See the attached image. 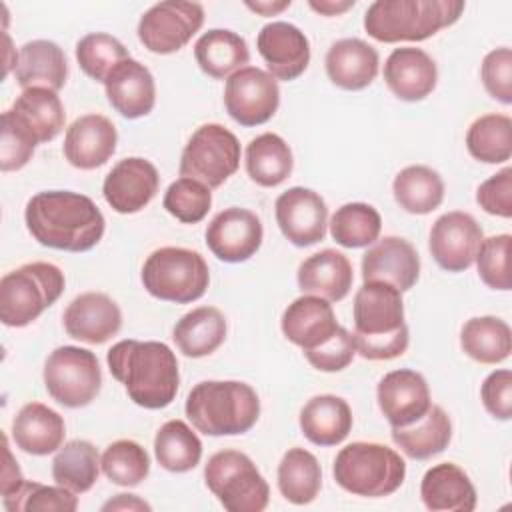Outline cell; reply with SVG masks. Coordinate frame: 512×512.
Instances as JSON below:
<instances>
[{
  "label": "cell",
  "instance_id": "cell-6",
  "mask_svg": "<svg viewBox=\"0 0 512 512\" xmlns=\"http://www.w3.org/2000/svg\"><path fill=\"white\" fill-rule=\"evenodd\" d=\"M332 476L342 490L354 496L382 498L402 486L406 462L386 444L352 442L336 454Z\"/></svg>",
  "mask_w": 512,
  "mask_h": 512
},
{
  "label": "cell",
  "instance_id": "cell-54",
  "mask_svg": "<svg viewBox=\"0 0 512 512\" xmlns=\"http://www.w3.org/2000/svg\"><path fill=\"white\" fill-rule=\"evenodd\" d=\"M24 482H26V480H24L20 468H18V462H16L14 456H12L8 438H6V434H4V468H2V482H0L2 498H4V496H10V494H14V492H18Z\"/></svg>",
  "mask_w": 512,
  "mask_h": 512
},
{
  "label": "cell",
  "instance_id": "cell-46",
  "mask_svg": "<svg viewBox=\"0 0 512 512\" xmlns=\"http://www.w3.org/2000/svg\"><path fill=\"white\" fill-rule=\"evenodd\" d=\"M2 504L8 512H74L78 498L64 486L26 480L18 492L4 496Z\"/></svg>",
  "mask_w": 512,
  "mask_h": 512
},
{
  "label": "cell",
  "instance_id": "cell-52",
  "mask_svg": "<svg viewBox=\"0 0 512 512\" xmlns=\"http://www.w3.org/2000/svg\"><path fill=\"white\" fill-rule=\"evenodd\" d=\"M478 206L500 218L512 216V168L506 166L500 172L486 178L476 190Z\"/></svg>",
  "mask_w": 512,
  "mask_h": 512
},
{
  "label": "cell",
  "instance_id": "cell-14",
  "mask_svg": "<svg viewBox=\"0 0 512 512\" xmlns=\"http://www.w3.org/2000/svg\"><path fill=\"white\" fill-rule=\"evenodd\" d=\"M484 240L480 224L468 212H446L430 228L428 250L434 262L446 272L468 270Z\"/></svg>",
  "mask_w": 512,
  "mask_h": 512
},
{
  "label": "cell",
  "instance_id": "cell-47",
  "mask_svg": "<svg viewBox=\"0 0 512 512\" xmlns=\"http://www.w3.org/2000/svg\"><path fill=\"white\" fill-rule=\"evenodd\" d=\"M164 210L184 224H198L206 218L212 206V192L206 184L194 178H178L164 192Z\"/></svg>",
  "mask_w": 512,
  "mask_h": 512
},
{
  "label": "cell",
  "instance_id": "cell-29",
  "mask_svg": "<svg viewBox=\"0 0 512 512\" xmlns=\"http://www.w3.org/2000/svg\"><path fill=\"white\" fill-rule=\"evenodd\" d=\"M66 436L64 418L42 402L24 404L12 420L14 444L32 456L56 452Z\"/></svg>",
  "mask_w": 512,
  "mask_h": 512
},
{
  "label": "cell",
  "instance_id": "cell-7",
  "mask_svg": "<svg viewBox=\"0 0 512 512\" xmlns=\"http://www.w3.org/2000/svg\"><path fill=\"white\" fill-rule=\"evenodd\" d=\"M64 272L52 262H28L0 280V320L8 328H24L50 308L64 292Z\"/></svg>",
  "mask_w": 512,
  "mask_h": 512
},
{
  "label": "cell",
  "instance_id": "cell-32",
  "mask_svg": "<svg viewBox=\"0 0 512 512\" xmlns=\"http://www.w3.org/2000/svg\"><path fill=\"white\" fill-rule=\"evenodd\" d=\"M172 340L188 358L210 356L226 340V318L214 306H198L174 324Z\"/></svg>",
  "mask_w": 512,
  "mask_h": 512
},
{
  "label": "cell",
  "instance_id": "cell-10",
  "mask_svg": "<svg viewBox=\"0 0 512 512\" xmlns=\"http://www.w3.org/2000/svg\"><path fill=\"white\" fill-rule=\"evenodd\" d=\"M44 386L52 400L66 408L88 406L102 388V370L94 352L80 346H58L44 362Z\"/></svg>",
  "mask_w": 512,
  "mask_h": 512
},
{
  "label": "cell",
  "instance_id": "cell-44",
  "mask_svg": "<svg viewBox=\"0 0 512 512\" xmlns=\"http://www.w3.org/2000/svg\"><path fill=\"white\" fill-rule=\"evenodd\" d=\"M104 476L118 486H138L150 474V456L134 440H116L100 456Z\"/></svg>",
  "mask_w": 512,
  "mask_h": 512
},
{
  "label": "cell",
  "instance_id": "cell-53",
  "mask_svg": "<svg viewBox=\"0 0 512 512\" xmlns=\"http://www.w3.org/2000/svg\"><path fill=\"white\" fill-rule=\"evenodd\" d=\"M480 398L490 416L496 420H510L512 418V372L508 368L490 372L482 386Z\"/></svg>",
  "mask_w": 512,
  "mask_h": 512
},
{
  "label": "cell",
  "instance_id": "cell-34",
  "mask_svg": "<svg viewBox=\"0 0 512 512\" xmlns=\"http://www.w3.org/2000/svg\"><path fill=\"white\" fill-rule=\"evenodd\" d=\"M394 444L412 460H430L442 454L452 440V422L444 408L432 404L428 412L410 426L392 428Z\"/></svg>",
  "mask_w": 512,
  "mask_h": 512
},
{
  "label": "cell",
  "instance_id": "cell-15",
  "mask_svg": "<svg viewBox=\"0 0 512 512\" xmlns=\"http://www.w3.org/2000/svg\"><path fill=\"white\" fill-rule=\"evenodd\" d=\"M274 214L282 236L298 248L318 244L326 236L328 206L324 198L310 188L292 186L282 192L276 198Z\"/></svg>",
  "mask_w": 512,
  "mask_h": 512
},
{
  "label": "cell",
  "instance_id": "cell-57",
  "mask_svg": "<svg viewBox=\"0 0 512 512\" xmlns=\"http://www.w3.org/2000/svg\"><path fill=\"white\" fill-rule=\"evenodd\" d=\"M290 4H292L290 0H282V2H266V0H262V2H246V6L252 12L260 14V16H274V14L282 12L284 8H288Z\"/></svg>",
  "mask_w": 512,
  "mask_h": 512
},
{
  "label": "cell",
  "instance_id": "cell-21",
  "mask_svg": "<svg viewBox=\"0 0 512 512\" xmlns=\"http://www.w3.org/2000/svg\"><path fill=\"white\" fill-rule=\"evenodd\" d=\"M64 330L70 338L86 344H104L122 328L118 304L104 292L78 294L62 314Z\"/></svg>",
  "mask_w": 512,
  "mask_h": 512
},
{
  "label": "cell",
  "instance_id": "cell-24",
  "mask_svg": "<svg viewBox=\"0 0 512 512\" xmlns=\"http://www.w3.org/2000/svg\"><path fill=\"white\" fill-rule=\"evenodd\" d=\"M110 106L128 120L148 116L156 104V84L152 72L138 60L126 58L104 80Z\"/></svg>",
  "mask_w": 512,
  "mask_h": 512
},
{
  "label": "cell",
  "instance_id": "cell-1",
  "mask_svg": "<svg viewBox=\"0 0 512 512\" xmlns=\"http://www.w3.org/2000/svg\"><path fill=\"white\" fill-rule=\"evenodd\" d=\"M24 222L38 244L64 252L92 250L106 228L96 202L72 190L34 194L26 204Z\"/></svg>",
  "mask_w": 512,
  "mask_h": 512
},
{
  "label": "cell",
  "instance_id": "cell-3",
  "mask_svg": "<svg viewBox=\"0 0 512 512\" xmlns=\"http://www.w3.org/2000/svg\"><path fill=\"white\" fill-rule=\"evenodd\" d=\"M354 344L364 360H394L408 350L402 292L386 282H364L354 294Z\"/></svg>",
  "mask_w": 512,
  "mask_h": 512
},
{
  "label": "cell",
  "instance_id": "cell-9",
  "mask_svg": "<svg viewBox=\"0 0 512 512\" xmlns=\"http://www.w3.org/2000/svg\"><path fill=\"white\" fill-rule=\"evenodd\" d=\"M204 482L228 512H262L270 500V486L240 450H220L204 466Z\"/></svg>",
  "mask_w": 512,
  "mask_h": 512
},
{
  "label": "cell",
  "instance_id": "cell-50",
  "mask_svg": "<svg viewBox=\"0 0 512 512\" xmlns=\"http://www.w3.org/2000/svg\"><path fill=\"white\" fill-rule=\"evenodd\" d=\"M480 76L486 92L502 102L512 104V52L510 48L502 46L488 52L480 66Z\"/></svg>",
  "mask_w": 512,
  "mask_h": 512
},
{
  "label": "cell",
  "instance_id": "cell-22",
  "mask_svg": "<svg viewBox=\"0 0 512 512\" xmlns=\"http://www.w3.org/2000/svg\"><path fill=\"white\" fill-rule=\"evenodd\" d=\"M118 132L112 120L102 114L76 118L64 136V158L78 170H94L106 164L116 152Z\"/></svg>",
  "mask_w": 512,
  "mask_h": 512
},
{
  "label": "cell",
  "instance_id": "cell-25",
  "mask_svg": "<svg viewBox=\"0 0 512 512\" xmlns=\"http://www.w3.org/2000/svg\"><path fill=\"white\" fill-rule=\"evenodd\" d=\"M282 334L288 342L310 352L328 342L340 328L332 304L320 296L302 294L292 300L280 320Z\"/></svg>",
  "mask_w": 512,
  "mask_h": 512
},
{
  "label": "cell",
  "instance_id": "cell-45",
  "mask_svg": "<svg viewBox=\"0 0 512 512\" xmlns=\"http://www.w3.org/2000/svg\"><path fill=\"white\" fill-rule=\"evenodd\" d=\"M126 58H130L126 46L106 32L86 34L76 44V62L80 70L102 84L112 68Z\"/></svg>",
  "mask_w": 512,
  "mask_h": 512
},
{
  "label": "cell",
  "instance_id": "cell-8",
  "mask_svg": "<svg viewBox=\"0 0 512 512\" xmlns=\"http://www.w3.org/2000/svg\"><path fill=\"white\" fill-rule=\"evenodd\" d=\"M142 284L146 292L158 300L190 304L206 294L210 270L200 252L164 246L144 260Z\"/></svg>",
  "mask_w": 512,
  "mask_h": 512
},
{
  "label": "cell",
  "instance_id": "cell-55",
  "mask_svg": "<svg viewBox=\"0 0 512 512\" xmlns=\"http://www.w3.org/2000/svg\"><path fill=\"white\" fill-rule=\"evenodd\" d=\"M110 510H128V512L146 510V512H150L152 506L148 502H144L142 498H138L136 494H116L114 498H110L108 502L102 504V512H110Z\"/></svg>",
  "mask_w": 512,
  "mask_h": 512
},
{
  "label": "cell",
  "instance_id": "cell-12",
  "mask_svg": "<svg viewBox=\"0 0 512 512\" xmlns=\"http://www.w3.org/2000/svg\"><path fill=\"white\" fill-rule=\"evenodd\" d=\"M204 24L200 2L166 0L148 8L138 22V40L154 54L182 50Z\"/></svg>",
  "mask_w": 512,
  "mask_h": 512
},
{
  "label": "cell",
  "instance_id": "cell-20",
  "mask_svg": "<svg viewBox=\"0 0 512 512\" xmlns=\"http://www.w3.org/2000/svg\"><path fill=\"white\" fill-rule=\"evenodd\" d=\"M418 276L420 256L406 238L384 236L362 256L364 282H386L406 292L418 282Z\"/></svg>",
  "mask_w": 512,
  "mask_h": 512
},
{
  "label": "cell",
  "instance_id": "cell-42",
  "mask_svg": "<svg viewBox=\"0 0 512 512\" xmlns=\"http://www.w3.org/2000/svg\"><path fill=\"white\" fill-rule=\"evenodd\" d=\"M470 156L484 164H502L512 156V120L506 114H484L466 132Z\"/></svg>",
  "mask_w": 512,
  "mask_h": 512
},
{
  "label": "cell",
  "instance_id": "cell-4",
  "mask_svg": "<svg viewBox=\"0 0 512 512\" xmlns=\"http://www.w3.org/2000/svg\"><path fill=\"white\" fill-rule=\"evenodd\" d=\"M186 416L206 436L246 434L260 418L256 390L238 380L198 382L186 398Z\"/></svg>",
  "mask_w": 512,
  "mask_h": 512
},
{
  "label": "cell",
  "instance_id": "cell-31",
  "mask_svg": "<svg viewBox=\"0 0 512 512\" xmlns=\"http://www.w3.org/2000/svg\"><path fill=\"white\" fill-rule=\"evenodd\" d=\"M298 424L304 438L312 444L336 446L350 434L354 418L344 398L334 394H318L302 406Z\"/></svg>",
  "mask_w": 512,
  "mask_h": 512
},
{
  "label": "cell",
  "instance_id": "cell-36",
  "mask_svg": "<svg viewBox=\"0 0 512 512\" xmlns=\"http://www.w3.org/2000/svg\"><path fill=\"white\" fill-rule=\"evenodd\" d=\"M392 194L396 204L408 214H430L444 200V182L436 170L424 164L402 168L394 182Z\"/></svg>",
  "mask_w": 512,
  "mask_h": 512
},
{
  "label": "cell",
  "instance_id": "cell-43",
  "mask_svg": "<svg viewBox=\"0 0 512 512\" xmlns=\"http://www.w3.org/2000/svg\"><path fill=\"white\" fill-rule=\"evenodd\" d=\"M330 236L344 248L372 246L382 230L380 212L366 202L342 204L330 218Z\"/></svg>",
  "mask_w": 512,
  "mask_h": 512
},
{
  "label": "cell",
  "instance_id": "cell-56",
  "mask_svg": "<svg viewBox=\"0 0 512 512\" xmlns=\"http://www.w3.org/2000/svg\"><path fill=\"white\" fill-rule=\"evenodd\" d=\"M356 2L354 0H346V2H334V0H322V2H310V8L318 14L324 16H338L342 12H346L348 8H352Z\"/></svg>",
  "mask_w": 512,
  "mask_h": 512
},
{
  "label": "cell",
  "instance_id": "cell-18",
  "mask_svg": "<svg viewBox=\"0 0 512 512\" xmlns=\"http://www.w3.org/2000/svg\"><path fill=\"white\" fill-rule=\"evenodd\" d=\"M380 412L392 428H404L420 420L432 406L426 378L410 368L384 374L376 388Z\"/></svg>",
  "mask_w": 512,
  "mask_h": 512
},
{
  "label": "cell",
  "instance_id": "cell-30",
  "mask_svg": "<svg viewBox=\"0 0 512 512\" xmlns=\"http://www.w3.org/2000/svg\"><path fill=\"white\" fill-rule=\"evenodd\" d=\"M14 76L22 90L40 86L58 92L68 78L66 54L52 40L26 42L16 54Z\"/></svg>",
  "mask_w": 512,
  "mask_h": 512
},
{
  "label": "cell",
  "instance_id": "cell-11",
  "mask_svg": "<svg viewBox=\"0 0 512 512\" xmlns=\"http://www.w3.org/2000/svg\"><path fill=\"white\" fill-rule=\"evenodd\" d=\"M240 142L222 124H202L180 156V176L194 178L210 190L222 186L240 166Z\"/></svg>",
  "mask_w": 512,
  "mask_h": 512
},
{
  "label": "cell",
  "instance_id": "cell-37",
  "mask_svg": "<svg viewBox=\"0 0 512 512\" xmlns=\"http://www.w3.org/2000/svg\"><path fill=\"white\" fill-rule=\"evenodd\" d=\"M460 346L480 364H500L512 352V332L498 316H474L460 330Z\"/></svg>",
  "mask_w": 512,
  "mask_h": 512
},
{
  "label": "cell",
  "instance_id": "cell-51",
  "mask_svg": "<svg viewBox=\"0 0 512 512\" xmlns=\"http://www.w3.org/2000/svg\"><path fill=\"white\" fill-rule=\"evenodd\" d=\"M356 354V344L352 332H348L344 326L338 328V332L324 342L322 346L304 352L306 360L312 364V368L320 372H340L344 370Z\"/></svg>",
  "mask_w": 512,
  "mask_h": 512
},
{
  "label": "cell",
  "instance_id": "cell-48",
  "mask_svg": "<svg viewBox=\"0 0 512 512\" xmlns=\"http://www.w3.org/2000/svg\"><path fill=\"white\" fill-rule=\"evenodd\" d=\"M34 130L12 110L2 112V138H0V168L14 172L24 168L38 146Z\"/></svg>",
  "mask_w": 512,
  "mask_h": 512
},
{
  "label": "cell",
  "instance_id": "cell-13",
  "mask_svg": "<svg viewBox=\"0 0 512 512\" xmlns=\"http://www.w3.org/2000/svg\"><path fill=\"white\" fill-rule=\"evenodd\" d=\"M224 106L240 126L266 124L280 106L278 80L268 70L244 66L226 80Z\"/></svg>",
  "mask_w": 512,
  "mask_h": 512
},
{
  "label": "cell",
  "instance_id": "cell-23",
  "mask_svg": "<svg viewBox=\"0 0 512 512\" xmlns=\"http://www.w3.org/2000/svg\"><path fill=\"white\" fill-rule=\"evenodd\" d=\"M384 82L398 100L420 102L434 92L438 68L422 48H394L384 62Z\"/></svg>",
  "mask_w": 512,
  "mask_h": 512
},
{
  "label": "cell",
  "instance_id": "cell-49",
  "mask_svg": "<svg viewBox=\"0 0 512 512\" xmlns=\"http://www.w3.org/2000/svg\"><path fill=\"white\" fill-rule=\"evenodd\" d=\"M510 234H496L482 240L476 254V268L480 280L492 290H510V272H508V256H510Z\"/></svg>",
  "mask_w": 512,
  "mask_h": 512
},
{
  "label": "cell",
  "instance_id": "cell-28",
  "mask_svg": "<svg viewBox=\"0 0 512 512\" xmlns=\"http://www.w3.org/2000/svg\"><path fill=\"white\" fill-rule=\"evenodd\" d=\"M420 498L432 512H472L478 502L470 476L454 462H442L426 470L420 482Z\"/></svg>",
  "mask_w": 512,
  "mask_h": 512
},
{
  "label": "cell",
  "instance_id": "cell-16",
  "mask_svg": "<svg viewBox=\"0 0 512 512\" xmlns=\"http://www.w3.org/2000/svg\"><path fill=\"white\" fill-rule=\"evenodd\" d=\"M264 228L260 218L246 208L230 206L218 212L206 228V246L222 262L250 260L262 246Z\"/></svg>",
  "mask_w": 512,
  "mask_h": 512
},
{
  "label": "cell",
  "instance_id": "cell-17",
  "mask_svg": "<svg viewBox=\"0 0 512 512\" xmlns=\"http://www.w3.org/2000/svg\"><path fill=\"white\" fill-rule=\"evenodd\" d=\"M160 188L156 166L140 156H130L112 166L102 184L108 206L118 214H136L144 210Z\"/></svg>",
  "mask_w": 512,
  "mask_h": 512
},
{
  "label": "cell",
  "instance_id": "cell-26",
  "mask_svg": "<svg viewBox=\"0 0 512 512\" xmlns=\"http://www.w3.org/2000/svg\"><path fill=\"white\" fill-rule=\"evenodd\" d=\"M296 280L302 294L320 296L328 302H340L348 296L354 274L346 254L334 248H324L300 262Z\"/></svg>",
  "mask_w": 512,
  "mask_h": 512
},
{
  "label": "cell",
  "instance_id": "cell-38",
  "mask_svg": "<svg viewBox=\"0 0 512 512\" xmlns=\"http://www.w3.org/2000/svg\"><path fill=\"white\" fill-rule=\"evenodd\" d=\"M322 488V468L318 458L306 448H290L278 464V490L280 494L296 504L304 506L316 500Z\"/></svg>",
  "mask_w": 512,
  "mask_h": 512
},
{
  "label": "cell",
  "instance_id": "cell-27",
  "mask_svg": "<svg viewBox=\"0 0 512 512\" xmlns=\"http://www.w3.org/2000/svg\"><path fill=\"white\" fill-rule=\"evenodd\" d=\"M330 82L342 90H364L378 74V52L360 38L336 40L324 58Z\"/></svg>",
  "mask_w": 512,
  "mask_h": 512
},
{
  "label": "cell",
  "instance_id": "cell-5",
  "mask_svg": "<svg viewBox=\"0 0 512 512\" xmlns=\"http://www.w3.org/2000/svg\"><path fill=\"white\" fill-rule=\"evenodd\" d=\"M462 12L464 2L456 0H376L364 14V30L384 44L422 42L458 22Z\"/></svg>",
  "mask_w": 512,
  "mask_h": 512
},
{
  "label": "cell",
  "instance_id": "cell-2",
  "mask_svg": "<svg viewBox=\"0 0 512 512\" xmlns=\"http://www.w3.org/2000/svg\"><path fill=\"white\" fill-rule=\"evenodd\" d=\"M110 374L124 386L128 398L146 408L160 410L172 404L180 384L176 354L156 340H120L108 354Z\"/></svg>",
  "mask_w": 512,
  "mask_h": 512
},
{
  "label": "cell",
  "instance_id": "cell-40",
  "mask_svg": "<svg viewBox=\"0 0 512 512\" xmlns=\"http://www.w3.org/2000/svg\"><path fill=\"white\" fill-rule=\"evenodd\" d=\"M154 456L168 472H190L200 464L202 442L184 420H168L154 436Z\"/></svg>",
  "mask_w": 512,
  "mask_h": 512
},
{
  "label": "cell",
  "instance_id": "cell-33",
  "mask_svg": "<svg viewBox=\"0 0 512 512\" xmlns=\"http://www.w3.org/2000/svg\"><path fill=\"white\" fill-rule=\"evenodd\" d=\"M194 58L206 76L224 80L248 64L250 50L240 34L226 28H212L196 40Z\"/></svg>",
  "mask_w": 512,
  "mask_h": 512
},
{
  "label": "cell",
  "instance_id": "cell-35",
  "mask_svg": "<svg viewBox=\"0 0 512 512\" xmlns=\"http://www.w3.org/2000/svg\"><path fill=\"white\" fill-rule=\"evenodd\" d=\"M244 160L250 180L264 188H274L282 184L294 168V158L288 142L274 132H264L252 138L246 146Z\"/></svg>",
  "mask_w": 512,
  "mask_h": 512
},
{
  "label": "cell",
  "instance_id": "cell-39",
  "mask_svg": "<svg viewBox=\"0 0 512 512\" xmlns=\"http://www.w3.org/2000/svg\"><path fill=\"white\" fill-rule=\"evenodd\" d=\"M100 456L92 442L70 440L58 448L52 460V478L74 494L88 492L100 474Z\"/></svg>",
  "mask_w": 512,
  "mask_h": 512
},
{
  "label": "cell",
  "instance_id": "cell-41",
  "mask_svg": "<svg viewBox=\"0 0 512 512\" xmlns=\"http://www.w3.org/2000/svg\"><path fill=\"white\" fill-rule=\"evenodd\" d=\"M12 110L34 130L38 142L54 140L66 122V112L60 96L50 88H26L16 96Z\"/></svg>",
  "mask_w": 512,
  "mask_h": 512
},
{
  "label": "cell",
  "instance_id": "cell-19",
  "mask_svg": "<svg viewBox=\"0 0 512 512\" xmlns=\"http://www.w3.org/2000/svg\"><path fill=\"white\" fill-rule=\"evenodd\" d=\"M256 48L276 80H296L310 64V42L290 22H270L256 36Z\"/></svg>",
  "mask_w": 512,
  "mask_h": 512
}]
</instances>
